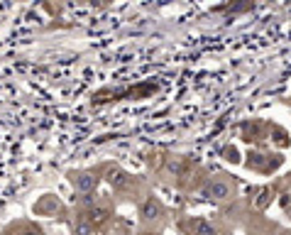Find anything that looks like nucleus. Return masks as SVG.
Returning <instances> with one entry per match:
<instances>
[{
  "label": "nucleus",
  "instance_id": "obj_2",
  "mask_svg": "<svg viewBox=\"0 0 291 235\" xmlns=\"http://www.w3.org/2000/svg\"><path fill=\"white\" fill-rule=\"evenodd\" d=\"M208 196H210V199H228V196H230V186H228L225 181H213V184L208 186Z\"/></svg>",
  "mask_w": 291,
  "mask_h": 235
},
{
  "label": "nucleus",
  "instance_id": "obj_3",
  "mask_svg": "<svg viewBox=\"0 0 291 235\" xmlns=\"http://www.w3.org/2000/svg\"><path fill=\"white\" fill-rule=\"evenodd\" d=\"M157 213H159V204L154 199H149L145 206V218H157Z\"/></svg>",
  "mask_w": 291,
  "mask_h": 235
},
{
  "label": "nucleus",
  "instance_id": "obj_1",
  "mask_svg": "<svg viewBox=\"0 0 291 235\" xmlns=\"http://www.w3.org/2000/svg\"><path fill=\"white\" fill-rule=\"evenodd\" d=\"M71 181H74V186L79 189V191H93L96 189V184H98V179L93 174H88V172H79V174L71 176Z\"/></svg>",
  "mask_w": 291,
  "mask_h": 235
}]
</instances>
